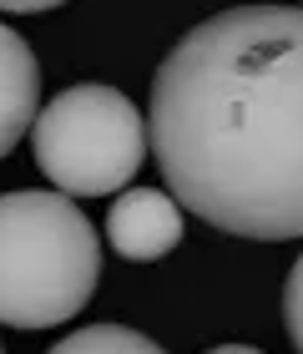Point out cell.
I'll return each mask as SVG.
<instances>
[{
	"label": "cell",
	"mask_w": 303,
	"mask_h": 354,
	"mask_svg": "<svg viewBox=\"0 0 303 354\" xmlns=\"http://www.w3.org/2000/svg\"><path fill=\"white\" fill-rule=\"evenodd\" d=\"M167 198L233 238H303V6L207 15L152 76Z\"/></svg>",
	"instance_id": "1"
},
{
	"label": "cell",
	"mask_w": 303,
	"mask_h": 354,
	"mask_svg": "<svg viewBox=\"0 0 303 354\" xmlns=\"http://www.w3.org/2000/svg\"><path fill=\"white\" fill-rule=\"evenodd\" d=\"M101 238L61 192H0V324L51 329L86 309Z\"/></svg>",
	"instance_id": "2"
},
{
	"label": "cell",
	"mask_w": 303,
	"mask_h": 354,
	"mask_svg": "<svg viewBox=\"0 0 303 354\" xmlns=\"http://www.w3.org/2000/svg\"><path fill=\"white\" fill-rule=\"evenodd\" d=\"M30 142L61 198H106L132 183L147 157V117L126 91L81 82L36 111Z\"/></svg>",
	"instance_id": "3"
},
{
	"label": "cell",
	"mask_w": 303,
	"mask_h": 354,
	"mask_svg": "<svg viewBox=\"0 0 303 354\" xmlns=\"http://www.w3.org/2000/svg\"><path fill=\"white\" fill-rule=\"evenodd\" d=\"M106 243L132 263L167 259L182 243V207L157 187H126L106 213Z\"/></svg>",
	"instance_id": "4"
},
{
	"label": "cell",
	"mask_w": 303,
	"mask_h": 354,
	"mask_svg": "<svg viewBox=\"0 0 303 354\" xmlns=\"http://www.w3.org/2000/svg\"><path fill=\"white\" fill-rule=\"evenodd\" d=\"M41 111V66L26 36L0 26V157L26 137V127Z\"/></svg>",
	"instance_id": "5"
},
{
	"label": "cell",
	"mask_w": 303,
	"mask_h": 354,
	"mask_svg": "<svg viewBox=\"0 0 303 354\" xmlns=\"http://www.w3.org/2000/svg\"><path fill=\"white\" fill-rule=\"evenodd\" d=\"M51 354H167V349L152 344L147 334L126 329V324H91V329L66 334Z\"/></svg>",
	"instance_id": "6"
},
{
	"label": "cell",
	"mask_w": 303,
	"mask_h": 354,
	"mask_svg": "<svg viewBox=\"0 0 303 354\" xmlns=\"http://www.w3.org/2000/svg\"><path fill=\"white\" fill-rule=\"evenodd\" d=\"M283 324H289L293 349L303 354V253H298V263L289 273V288H283Z\"/></svg>",
	"instance_id": "7"
},
{
	"label": "cell",
	"mask_w": 303,
	"mask_h": 354,
	"mask_svg": "<svg viewBox=\"0 0 303 354\" xmlns=\"http://www.w3.org/2000/svg\"><path fill=\"white\" fill-rule=\"evenodd\" d=\"M56 6H66V0H0L6 15H36V10H56Z\"/></svg>",
	"instance_id": "8"
},
{
	"label": "cell",
	"mask_w": 303,
	"mask_h": 354,
	"mask_svg": "<svg viewBox=\"0 0 303 354\" xmlns=\"http://www.w3.org/2000/svg\"><path fill=\"white\" fill-rule=\"evenodd\" d=\"M207 354H263V349H253V344H217V349H207Z\"/></svg>",
	"instance_id": "9"
}]
</instances>
